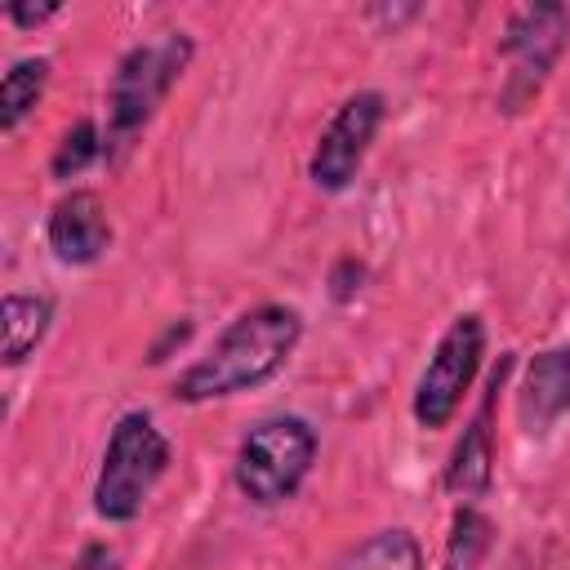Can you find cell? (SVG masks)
Returning a JSON list of instances; mask_svg holds the SVG:
<instances>
[{"instance_id": "8fae6325", "label": "cell", "mask_w": 570, "mask_h": 570, "mask_svg": "<svg viewBox=\"0 0 570 570\" xmlns=\"http://www.w3.org/2000/svg\"><path fill=\"white\" fill-rule=\"evenodd\" d=\"M53 325V298L45 294H4V321H0V361L22 365Z\"/></svg>"}, {"instance_id": "5bb4252c", "label": "cell", "mask_w": 570, "mask_h": 570, "mask_svg": "<svg viewBox=\"0 0 570 570\" xmlns=\"http://www.w3.org/2000/svg\"><path fill=\"white\" fill-rule=\"evenodd\" d=\"M490 543H494L490 517H485L481 508H472V503L454 508L450 534H445V561H441V570H481Z\"/></svg>"}, {"instance_id": "e0dca14e", "label": "cell", "mask_w": 570, "mask_h": 570, "mask_svg": "<svg viewBox=\"0 0 570 570\" xmlns=\"http://www.w3.org/2000/svg\"><path fill=\"white\" fill-rule=\"evenodd\" d=\"M58 13H62V4H53V0H45V4H31V0H13V4L4 9V18H9L13 27H22V31H31V27H40V22L58 18Z\"/></svg>"}, {"instance_id": "3957f363", "label": "cell", "mask_w": 570, "mask_h": 570, "mask_svg": "<svg viewBox=\"0 0 570 570\" xmlns=\"http://www.w3.org/2000/svg\"><path fill=\"white\" fill-rule=\"evenodd\" d=\"M316 450H321V436L307 419L272 414L240 436L232 459V481L254 508H281L303 490L316 463Z\"/></svg>"}, {"instance_id": "ac0fdd59", "label": "cell", "mask_w": 570, "mask_h": 570, "mask_svg": "<svg viewBox=\"0 0 570 570\" xmlns=\"http://www.w3.org/2000/svg\"><path fill=\"white\" fill-rule=\"evenodd\" d=\"M71 570H120V557L107 543H85L71 561Z\"/></svg>"}, {"instance_id": "8992f818", "label": "cell", "mask_w": 570, "mask_h": 570, "mask_svg": "<svg viewBox=\"0 0 570 570\" xmlns=\"http://www.w3.org/2000/svg\"><path fill=\"white\" fill-rule=\"evenodd\" d=\"M481 361H485V321L476 312H463L445 325V334L436 338V347L414 383V401H410L414 423L428 432L450 428L468 387L481 374Z\"/></svg>"}, {"instance_id": "9c48e42d", "label": "cell", "mask_w": 570, "mask_h": 570, "mask_svg": "<svg viewBox=\"0 0 570 570\" xmlns=\"http://www.w3.org/2000/svg\"><path fill=\"white\" fill-rule=\"evenodd\" d=\"M508 370H512V361L503 356L494 365L490 383H485V396H481L472 423L463 428V436H459V445L445 463V490L459 494V499H481L494 481V423L490 419H494V401H499V387H503Z\"/></svg>"}, {"instance_id": "2e32d148", "label": "cell", "mask_w": 570, "mask_h": 570, "mask_svg": "<svg viewBox=\"0 0 570 570\" xmlns=\"http://www.w3.org/2000/svg\"><path fill=\"white\" fill-rule=\"evenodd\" d=\"M361 285H365V263L361 258H338L334 263V272H330V298L334 303H352L356 294H361Z\"/></svg>"}, {"instance_id": "9a60e30c", "label": "cell", "mask_w": 570, "mask_h": 570, "mask_svg": "<svg viewBox=\"0 0 570 570\" xmlns=\"http://www.w3.org/2000/svg\"><path fill=\"white\" fill-rule=\"evenodd\" d=\"M98 156H102V134H98V125H94V120H76V125L58 138L53 160H49V174H53L58 183H71V178L85 174Z\"/></svg>"}, {"instance_id": "4fadbf2b", "label": "cell", "mask_w": 570, "mask_h": 570, "mask_svg": "<svg viewBox=\"0 0 570 570\" xmlns=\"http://www.w3.org/2000/svg\"><path fill=\"white\" fill-rule=\"evenodd\" d=\"M49 58H18L0 80V134H18V125L40 107L49 89Z\"/></svg>"}, {"instance_id": "5b68a950", "label": "cell", "mask_w": 570, "mask_h": 570, "mask_svg": "<svg viewBox=\"0 0 570 570\" xmlns=\"http://www.w3.org/2000/svg\"><path fill=\"white\" fill-rule=\"evenodd\" d=\"M566 45H570V13L561 4L517 9L503 27V40H499V58L508 67L503 85H499V111H508V116L525 111L543 94Z\"/></svg>"}, {"instance_id": "ba28073f", "label": "cell", "mask_w": 570, "mask_h": 570, "mask_svg": "<svg viewBox=\"0 0 570 570\" xmlns=\"http://www.w3.org/2000/svg\"><path fill=\"white\" fill-rule=\"evenodd\" d=\"M45 240L62 267H89L111 245V218L94 187H71L45 218Z\"/></svg>"}, {"instance_id": "7c38bea8", "label": "cell", "mask_w": 570, "mask_h": 570, "mask_svg": "<svg viewBox=\"0 0 570 570\" xmlns=\"http://www.w3.org/2000/svg\"><path fill=\"white\" fill-rule=\"evenodd\" d=\"M330 570H423V548H419L414 530L383 525V530L365 534L361 543H352Z\"/></svg>"}, {"instance_id": "6da1fadb", "label": "cell", "mask_w": 570, "mask_h": 570, "mask_svg": "<svg viewBox=\"0 0 570 570\" xmlns=\"http://www.w3.org/2000/svg\"><path fill=\"white\" fill-rule=\"evenodd\" d=\"M298 338H303L298 307H289V303L245 307L236 321H227V330L209 343V352L196 356L174 379V396L187 405H205V401H227V396L254 392L289 365Z\"/></svg>"}, {"instance_id": "277c9868", "label": "cell", "mask_w": 570, "mask_h": 570, "mask_svg": "<svg viewBox=\"0 0 570 570\" xmlns=\"http://www.w3.org/2000/svg\"><path fill=\"white\" fill-rule=\"evenodd\" d=\"M196 45L187 31H165L156 40L134 45L107 85V147H125L134 134H142L151 125V116L160 111V102L169 98V89L178 85V76L191 67Z\"/></svg>"}, {"instance_id": "52a82bcc", "label": "cell", "mask_w": 570, "mask_h": 570, "mask_svg": "<svg viewBox=\"0 0 570 570\" xmlns=\"http://www.w3.org/2000/svg\"><path fill=\"white\" fill-rule=\"evenodd\" d=\"M383 116H387V98L379 89H356L352 98H343L307 156V178L321 191H347L383 129Z\"/></svg>"}, {"instance_id": "30bf717a", "label": "cell", "mask_w": 570, "mask_h": 570, "mask_svg": "<svg viewBox=\"0 0 570 570\" xmlns=\"http://www.w3.org/2000/svg\"><path fill=\"white\" fill-rule=\"evenodd\" d=\"M566 414H570V343L539 352L525 365V379L517 392V419L525 432H548Z\"/></svg>"}, {"instance_id": "7a4b0ae2", "label": "cell", "mask_w": 570, "mask_h": 570, "mask_svg": "<svg viewBox=\"0 0 570 570\" xmlns=\"http://www.w3.org/2000/svg\"><path fill=\"white\" fill-rule=\"evenodd\" d=\"M169 463H174V445L156 428V419L147 410L120 414L94 476V512L111 525L134 521L147 508L160 476L169 472Z\"/></svg>"}]
</instances>
